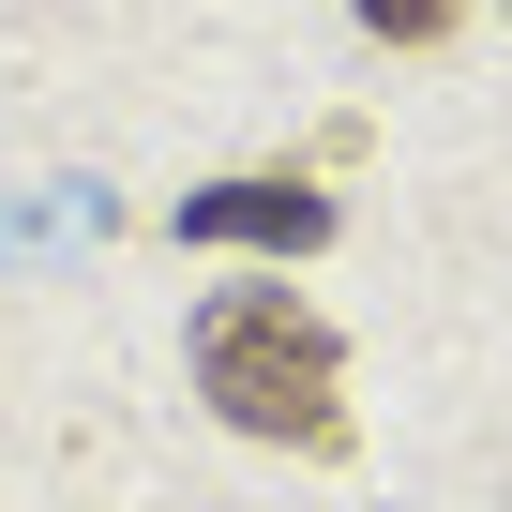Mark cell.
Segmentation results:
<instances>
[{
  "mask_svg": "<svg viewBox=\"0 0 512 512\" xmlns=\"http://www.w3.org/2000/svg\"><path fill=\"white\" fill-rule=\"evenodd\" d=\"M196 392H211V422L272 437V452H347V347L287 287H226L196 317Z\"/></svg>",
  "mask_w": 512,
  "mask_h": 512,
  "instance_id": "6da1fadb",
  "label": "cell"
},
{
  "mask_svg": "<svg viewBox=\"0 0 512 512\" xmlns=\"http://www.w3.org/2000/svg\"><path fill=\"white\" fill-rule=\"evenodd\" d=\"M181 241H272V256H302V241H332V196L317 181H211V196H181Z\"/></svg>",
  "mask_w": 512,
  "mask_h": 512,
  "instance_id": "7a4b0ae2",
  "label": "cell"
},
{
  "mask_svg": "<svg viewBox=\"0 0 512 512\" xmlns=\"http://www.w3.org/2000/svg\"><path fill=\"white\" fill-rule=\"evenodd\" d=\"M362 31H377V46H452L467 0H362Z\"/></svg>",
  "mask_w": 512,
  "mask_h": 512,
  "instance_id": "3957f363",
  "label": "cell"
}]
</instances>
